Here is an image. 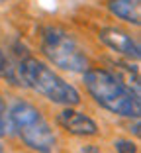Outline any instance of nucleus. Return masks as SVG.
<instances>
[{
    "instance_id": "nucleus-8",
    "label": "nucleus",
    "mask_w": 141,
    "mask_h": 153,
    "mask_svg": "<svg viewBox=\"0 0 141 153\" xmlns=\"http://www.w3.org/2000/svg\"><path fill=\"white\" fill-rule=\"evenodd\" d=\"M0 79L8 81L10 85H22L20 75H18V67H14V63L2 49H0Z\"/></svg>"
},
{
    "instance_id": "nucleus-10",
    "label": "nucleus",
    "mask_w": 141,
    "mask_h": 153,
    "mask_svg": "<svg viewBox=\"0 0 141 153\" xmlns=\"http://www.w3.org/2000/svg\"><path fill=\"white\" fill-rule=\"evenodd\" d=\"M114 145H116V151L118 153H135L137 151L135 143H133V141H128V140H118Z\"/></svg>"
},
{
    "instance_id": "nucleus-2",
    "label": "nucleus",
    "mask_w": 141,
    "mask_h": 153,
    "mask_svg": "<svg viewBox=\"0 0 141 153\" xmlns=\"http://www.w3.org/2000/svg\"><path fill=\"white\" fill-rule=\"evenodd\" d=\"M18 75L22 85L33 88L41 96L49 98L51 102L65 104V106H75L80 102V94L73 85H69L53 69H49L45 63L33 57H24L20 61Z\"/></svg>"
},
{
    "instance_id": "nucleus-6",
    "label": "nucleus",
    "mask_w": 141,
    "mask_h": 153,
    "mask_svg": "<svg viewBox=\"0 0 141 153\" xmlns=\"http://www.w3.org/2000/svg\"><path fill=\"white\" fill-rule=\"evenodd\" d=\"M57 122L59 126L63 128L65 131L73 135H96L98 134V126L92 118H88L86 114L77 112V110H63V112L57 116Z\"/></svg>"
},
{
    "instance_id": "nucleus-4",
    "label": "nucleus",
    "mask_w": 141,
    "mask_h": 153,
    "mask_svg": "<svg viewBox=\"0 0 141 153\" xmlns=\"http://www.w3.org/2000/svg\"><path fill=\"white\" fill-rule=\"evenodd\" d=\"M43 53L57 67L71 73H84L88 69V59L78 41L71 33L59 27H47L43 33Z\"/></svg>"
},
{
    "instance_id": "nucleus-11",
    "label": "nucleus",
    "mask_w": 141,
    "mask_h": 153,
    "mask_svg": "<svg viewBox=\"0 0 141 153\" xmlns=\"http://www.w3.org/2000/svg\"><path fill=\"white\" fill-rule=\"evenodd\" d=\"M0 153H2V145H0Z\"/></svg>"
},
{
    "instance_id": "nucleus-5",
    "label": "nucleus",
    "mask_w": 141,
    "mask_h": 153,
    "mask_svg": "<svg viewBox=\"0 0 141 153\" xmlns=\"http://www.w3.org/2000/svg\"><path fill=\"white\" fill-rule=\"evenodd\" d=\"M100 39L104 41L108 47H112L114 51L125 55L128 59H135L137 61L139 55H141L139 43H137L129 33L122 32V30H118V27H104V30L100 32Z\"/></svg>"
},
{
    "instance_id": "nucleus-1",
    "label": "nucleus",
    "mask_w": 141,
    "mask_h": 153,
    "mask_svg": "<svg viewBox=\"0 0 141 153\" xmlns=\"http://www.w3.org/2000/svg\"><path fill=\"white\" fill-rule=\"evenodd\" d=\"M84 85L96 102L106 110L125 118H139L141 102L139 96L120 81V76L104 69H92L84 73Z\"/></svg>"
},
{
    "instance_id": "nucleus-7",
    "label": "nucleus",
    "mask_w": 141,
    "mask_h": 153,
    "mask_svg": "<svg viewBox=\"0 0 141 153\" xmlns=\"http://www.w3.org/2000/svg\"><path fill=\"white\" fill-rule=\"evenodd\" d=\"M110 12L125 22L139 26L141 24V6L139 0H110Z\"/></svg>"
},
{
    "instance_id": "nucleus-3",
    "label": "nucleus",
    "mask_w": 141,
    "mask_h": 153,
    "mask_svg": "<svg viewBox=\"0 0 141 153\" xmlns=\"http://www.w3.org/2000/svg\"><path fill=\"white\" fill-rule=\"evenodd\" d=\"M12 130L18 131L22 141L39 153H51L55 147V135L41 112L30 102H14L8 112Z\"/></svg>"
},
{
    "instance_id": "nucleus-9",
    "label": "nucleus",
    "mask_w": 141,
    "mask_h": 153,
    "mask_svg": "<svg viewBox=\"0 0 141 153\" xmlns=\"http://www.w3.org/2000/svg\"><path fill=\"white\" fill-rule=\"evenodd\" d=\"M12 134V124H10V116L6 112V106L0 98V135H8Z\"/></svg>"
}]
</instances>
